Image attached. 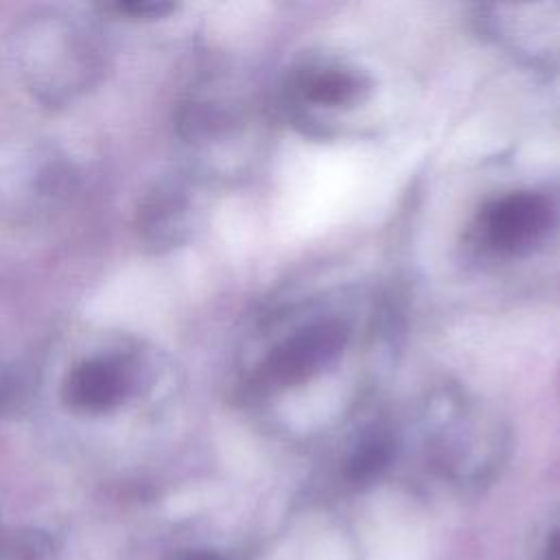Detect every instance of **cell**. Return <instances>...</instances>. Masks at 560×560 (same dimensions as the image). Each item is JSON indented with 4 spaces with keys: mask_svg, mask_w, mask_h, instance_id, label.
Listing matches in <instances>:
<instances>
[{
    "mask_svg": "<svg viewBox=\"0 0 560 560\" xmlns=\"http://www.w3.org/2000/svg\"><path fill=\"white\" fill-rule=\"evenodd\" d=\"M177 560H228V558L208 549H190V551H184Z\"/></svg>",
    "mask_w": 560,
    "mask_h": 560,
    "instance_id": "7c38bea8",
    "label": "cell"
},
{
    "mask_svg": "<svg viewBox=\"0 0 560 560\" xmlns=\"http://www.w3.org/2000/svg\"><path fill=\"white\" fill-rule=\"evenodd\" d=\"M11 59L26 90L44 105H68L101 83L109 44L88 13L46 7L24 18L11 35Z\"/></svg>",
    "mask_w": 560,
    "mask_h": 560,
    "instance_id": "6da1fadb",
    "label": "cell"
},
{
    "mask_svg": "<svg viewBox=\"0 0 560 560\" xmlns=\"http://www.w3.org/2000/svg\"><path fill=\"white\" fill-rule=\"evenodd\" d=\"M298 88L306 101L326 107L352 105L368 90L361 74L341 66L308 68L300 77Z\"/></svg>",
    "mask_w": 560,
    "mask_h": 560,
    "instance_id": "52a82bcc",
    "label": "cell"
},
{
    "mask_svg": "<svg viewBox=\"0 0 560 560\" xmlns=\"http://www.w3.org/2000/svg\"><path fill=\"white\" fill-rule=\"evenodd\" d=\"M558 223L553 197L538 190H516L494 199L481 212V234L501 254H525L542 243Z\"/></svg>",
    "mask_w": 560,
    "mask_h": 560,
    "instance_id": "8992f818",
    "label": "cell"
},
{
    "mask_svg": "<svg viewBox=\"0 0 560 560\" xmlns=\"http://www.w3.org/2000/svg\"><path fill=\"white\" fill-rule=\"evenodd\" d=\"M151 357L138 341H118L81 357L61 378L59 400L81 418H105L149 394Z\"/></svg>",
    "mask_w": 560,
    "mask_h": 560,
    "instance_id": "7a4b0ae2",
    "label": "cell"
},
{
    "mask_svg": "<svg viewBox=\"0 0 560 560\" xmlns=\"http://www.w3.org/2000/svg\"><path fill=\"white\" fill-rule=\"evenodd\" d=\"M79 173L66 153L50 144L26 147L0 160V223L26 225L63 206Z\"/></svg>",
    "mask_w": 560,
    "mask_h": 560,
    "instance_id": "3957f363",
    "label": "cell"
},
{
    "mask_svg": "<svg viewBox=\"0 0 560 560\" xmlns=\"http://www.w3.org/2000/svg\"><path fill=\"white\" fill-rule=\"evenodd\" d=\"M50 538L44 534H28L18 542V560H50Z\"/></svg>",
    "mask_w": 560,
    "mask_h": 560,
    "instance_id": "30bf717a",
    "label": "cell"
},
{
    "mask_svg": "<svg viewBox=\"0 0 560 560\" xmlns=\"http://www.w3.org/2000/svg\"><path fill=\"white\" fill-rule=\"evenodd\" d=\"M199 217L195 188L184 177L164 175L138 199L133 228L144 249L164 254L192 238Z\"/></svg>",
    "mask_w": 560,
    "mask_h": 560,
    "instance_id": "5b68a950",
    "label": "cell"
},
{
    "mask_svg": "<svg viewBox=\"0 0 560 560\" xmlns=\"http://www.w3.org/2000/svg\"><path fill=\"white\" fill-rule=\"evenodd\" d=\"M542 560H560V527L549 536Z\"/></svg>",
    "mask_w": 560,
    "mask_h": 560,
    "instance_id": "8fae6325",
    "label": "cell"
},
{
    "mask_svg": "<svg viewBox=\"0 0 560 560\" xmlns=\"http://www.w3.org/2000/svg\"><path fill=\"white\" fill-rule=\"evenodd\" d=\"M348 328L339 319L313 322L273 346L254 372V387L278 392L302 385L328 368L346 348Z\"/></svg>",
    "mask_w": 560,
    "mask_h": 560,
    "instance_id": "277c9868",
    "label": "cell"
},
{
    "mask_svg": "<svg viewBox=\"0 0 560 560\" xmlns=\"http://www.w3.org/2000/svg\"><path fill=\"white\" fill-rule=\"evenodd\" d=\"M392 457V438L389 433L374 429L370 433H365L357 448L352 451V457L348 462V475L354 481H365L372 479L374 475H378L387 462Z\"/></svg>",
    "mask_w": 560,
    "mask_h": 560,
    "instance_id": "ba28073f",
    "label": "cell"
},
{
    "mask_svg": "<svg viewBox=\"0 0 560 560\" xmlns=\"http://www.w3.org/2000/svg\"><path fill=\"white\" fill-rule=\"evenodd\" d=\"M103 13L116 15V18H127V20H155L173 13L177 4L164 2V0H118L109 4L98 7Z\"/></svg>",
    "mask_w": 560,
    "mask_h": 560,
    "instance_id": "9c48e42d",
    "label": "cell"
}]
</instances>
